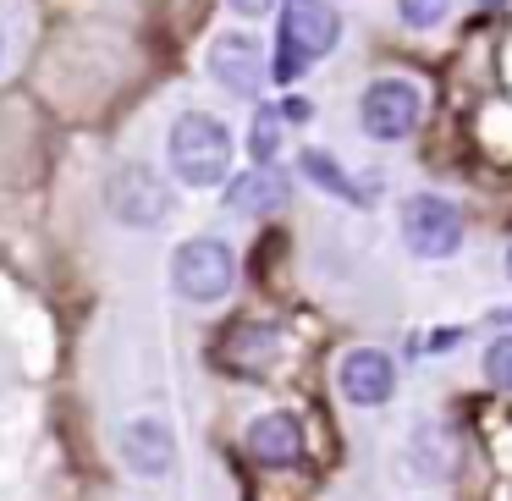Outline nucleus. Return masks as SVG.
<instances>
[{"label":"nucleus","mask_w":512,"mask_h":501,"mask_svg":"<svg viewBox=\"0 0 512 501\" xmlns=\"http://www.w3.org/2000/svg\"><path fill=\"white\" fill-rule=\"evenodd\" d=\"M166 155H171V171H177L182 188H221L226 166H232V133L215 116L188 111L171 122Z\"/></svg>","instance_id":"1"},{"label":"nucleus","mask_w":512,"mask_h":501,"mask_svg":"<svg viewBox=\"0 0 512 501\" xmlns=\"http://www.w3.org/2000/svg\"><path fill=\"white\" fill-rule=\"evenodd\" d=\"M336 39H342V17H336V6H325V0H292L287 17H281V45H276V78L292 83L309 61L331 56Z\"/></svg>","instance_id":"2"},{"label":"nucleus","mask_w":512,"mask_h":501,"mask_svg":"<svg viewBox=\"0 0 512 501\" xmlns=\"http://www.w3.org/2000/svg\"><path fill=\"white\" fill-rule=\"evenodd\" d=\"M237 281V259L221 237H188L171 254V287L188 303H221Z\"/></svg>","instance_id":"3"},{"label":"nucleus","mask_w":512,"mask_h":501,"mask_svg":"<svg viewBox=\"0 0 512 501\" xmlns=\"http://www.w3.org/2000/svg\"><path fill=\"white\" fill-rule=\"evenodd\" d=\"M402 243L419 259H452L463 248V210L441 193H413L402 199Z\"/></svg>","instance_id":"4"},{"label":"nucleus","mask_w":512,"mask_h":501,"mask_svg":"<svg viewBox=\"0 0 512 501\" xmlns=\"http://www.w3.org/2000/svg\"><path fill=\"white\" fill-rule=\"evenodd\" d=\"M419 89H413L408 78H380L364 89V100H358V122H364L369 138H380V144H397V138H408L413 127H419Z\"/></svg>","instance_id":"5"},{"label":"nucleus","mask_w":512,"mask_h":501,"mask_svg":"<svg viewBox=\"0 0 512 501\" xmlns=\"http://www.w3.org/2000/svg\"><path fill=\"white\" fill-rule=\"evenodd\" d=\"M105 204H111V215L127 226H160L171 215V188L149 166L133 160V166H116L111 188H105Z\"/></svg>","instance_id":"6"},{"label":"nucleus","mask_w":512,"mask_h":501,"mask_svg":"<svg viewBox=\"0 0 512 501\" xmlns=\"http://www.w3.org/2000/svg\"><path fill=\"white\" fill-rule=\"evenodd\" d=\"M336 386H342V397L353 402V408H380V402L397 391V364H391V353H380V347H353V353H342V364H336Z\"/></svg>","instance_id":"7"},{"label":"nucleus","mask_w":512,"mask_h":501,"mask_svg":"<svg viewBox=\"0 0 512 501\" xmlns=\"http://www.w3.org/2000/svg\"><path fill=\"white\" fill-rule=\"evenodd\" d=\"M210 78L221 83L237 100H254L259 83H265V50L254 34H221L210 45Z\"/></svg>","instance_id":"8"},{"label":"nucleus","mask_w":512,"mask_h":501,"mask_svg":"<svg viewBox=\"0 0 512 501\" xmlns=\"http://www.w3.org/2000/svg\"><path fill=\"white\" fill-rule=\"evenodd\" d=\"M248 457L265 468H292L303 457V424L292 413H259L248 424Z\"/></svg>","instance_id":"9"},{"label":"nucleus","mask_w":512,"mask_h":501,"mask_svg":"<svg viewBox=\"0 0 512 501\" xmlns=\"http://www.w3.org/2000/svg\"><path fill=\"white\" fill-rule=\"evenodd\" d=\"M177 457V435L166 430L160 419H138L122 430V463L133 468L138 479H160Z\"/></svg>","instance_id":"10"},{"label":"nucleus","mask_w":512,"mask_h":501,"mask_svg":"<svg viewBox=\"0 0 512 501\" xmlns=\"http://www.w3.org/2000/svg\"><path fill=\"white\" fill-rule=\"evenodd\" d=\"M287 177H281L276 166H254V171H243V177L226 188V204H232L237 215H276L281 204H287Z\"/></svg>","instance_id":"11"},{"label":"nucleus","mask_w":512,"mask_h":501,"mask_svg":"<svg viewBox=\"0 0 512 501\" xmlns=\"http://www.w3.org/2000/svg\"><path fill=\"white\" fill-rule=\"evenodd\" d=\"M276 353H281V331H276V325H243V331L226 342V358H232L243 375H259Z\"/></svg>","instance_id":"12"},{"label":"nucleus","mask_w":512,"mask_h":501,"mask_svg":"<svg viewBox=\"0 0 512 501\" xmlns=\"http://www.w3.org/2000/svg\"><path fill=\"white\" fill-rule=\"evenodd\" d=\"M298 166H303V177H309L314 188H325L331 199H342V204H369V193L358 188V182L347 177V171L336 166L331 155H325V149H303V155H298Z\"/></svg>","instance_id":"13"},{"label":"nucleus","mask_w":512,"mask_h":501,"mask_svg":"<svg viewBox=\"0 0 512 501\" xmlns=\"http://www.w3.org/2000/svg\"><path fill=\"white\" fill-rule=\"evenodd\" d=\"M248 149H254L259 166H270V160H276V149H281V111H259V116H254Z\"/></svg>","instance_id":"14"},{"label":"nucleus","mask_w":512,"mask_h":501,"mask_svg":"<svg viewBox=\"0 0 512 501\" xmlns=\"http://www.w3.org/2000/svg\"><path fill=\"white\" fill-rule=\"evenodd\" d=\"M485 380L501 391H512V336H496V342L485 347Z\"/></svg>","instance_id":"15"},{"label":"nucleus","mask_w":512,"mask_h":501,"mask_svg":"<svg viewBox=\"0 0 512 501\" xmlns=\"http://www.w3.org/2000/svg\"><path fill=\"white\" fill-rule=\"evenodd\" d=\"M397 12L408 28H435L446 12H452V0H397Z\"/></svg>","instance_id":"16"},{"label":"nucleus","mask_w":512,"mask_h":501,"mask_svg":"<svg viewBox=\"0 0 512 501\" xmlns=\"http://www.w3.org/2000/svg\"><path fill=\"white\" fill-rule=\"evenodd\" d=\"M226 6H232L237 17H265L270 6H276V0H226Z\"/></svg>","instance_id":"17"},{"label":"nucleus","mask_w":512,"mask_h":501,"mask_svg":"<svg viewBox=\"0 0 512 501\" xmlns=\"http://www.w3.org/2000/svg\"><path fill=\"white\" fill-rule=\"evenodd\" d=\"M281 122H309V100H287L281 105Z\"/></svg>","instance_id":"18"},{"label":"nucleus","mask_w":512,"mask_h":501,"mask_svg":"<svg viewBox=\"0 0 512 501\" xmlns=\"http://www.w3.org/2000/svg\"><path fill=\"white\" fill-rule=\"evenodd\" d=\"M507 276H512V248H507Z\"/></svg>","instance_id":"19"},{"label":"nucleus","mask_w":512,"mask_h":501,"mask_svg":"<svg viewBox=\"0 0 512 501\" xmlns=\"http://www.w3.org/2000/svg\"><path fill=\"white\" fill-rule=\"evenodd\" d=\"M479 6H501V0H479Z\"/></svg>","instance_id":"20"},{"label":"nucleus","mask_w":512,"mask_h":501,"mask_svg":"<svg viewBox=\"0 0 512 501\" xmlns=\"http://www.w3.org/2000/svg\"><path fill=\"white\" fill-rule=\"evenodd\" d=\"M496 320H512V309H507V314H496Z\"/></svg>","instance_id":"21"}]
</instances>
